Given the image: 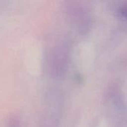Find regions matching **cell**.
Wrapping results in <instances>:
<instances>
[{"label":"cell","instance_id":"obj_1","mask_svg":"<svg viewBox=\"0 0 127 127\" xmlns=\"http://www.w3.org/2000/svg\"><path fill=\"white\" fill-rule=\"evenodd\" d=\"M121 11V13L123 14V16L127 19V5L122 7Z\"/></svg>","mask_w":127,"mask_h":127}]
</instances>
